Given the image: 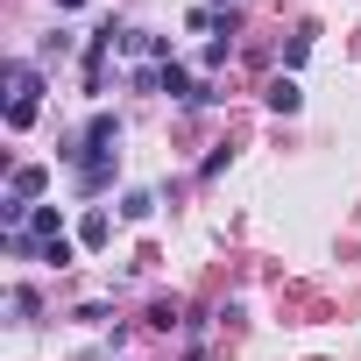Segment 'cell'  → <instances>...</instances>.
<instances>
[{"mask_svg":"<svg viewBox=\"0 0 361 361\" xmlns=\"http://www.w3.org/2000/svg\"><path fill=\"white\" fill-rule=\"evenodd\" d=\"M114 149H121V121H114V114H92V121H85V135H71L57 156H64L71 170H85V163H106Z\"/></svg>","mask_w":361,"mask_h":361,"instance_id":"obj_1","label":"cell"},{"mask_svg":"<svg viewBox=\"0 0 361 361\" xmlns=\"http://www.w3.org/2000/svg\"><path fill=\"white\" fill-rule=\"evenodd\" d=\"M36 92H43V71L36 64H8V128H29L36 121Z\"/></svg>","mask_w":361,"mask_h":361,"instance_id":"obj_2","label":"cell"},{"mask_svg":"<svg viewBox=\"0 0 361 361\" xmlns=\"http://www.w3.org/2000/svg\"><path fill=\"white\" fill-rule=\"evenodd\" d=\"M262 99H269V114H298V106H305V92H298V78H290V71H283V78H269V85H262Z\"/></svg>","mask_w":361,"mask_h":361,"instance_id":"obj_3","label":"cell"},{"mask_svg":"<svg viewBox=\"0 0 361 361\" xmlns=\"http://www.w3.org/2000/svg\"><path fill=\"white\" fill-rule=\"evenodd\" d=\"M156 92H170V99H199V92H192V71H185V64H163V71H156Z\"/></svg>","mask_w":361,"mask_h":361,"instance_id":"obj_4","label":"cell"},{"mask_svg":"<svg viewBox=\"0 0 361 361\" xmlns=\"http://www.w3.org/2000/svg\"><path fill=\"white\" fill-rule=\"evenodd\" d=\"M106 185H114V156H106V163H85V170H78V192H85V199H92V192H106Z\"/></svg>","mask_w":361,"mask_h":361,"instance_id":"obj_5","label":"cell"},{"mask_svg":"<svg viewBox=\"0 0 361 361\" xmlns=\"http://www.w3.org/2000/svg\"><path fill=\"white\" fill-rule=\"evenodd\" d=\"M227 57H234V43H227V29H220V36H213V43H206V50H199V64H206V71H220V64H227Z\"/></svg>","mask_w":361,"mask_h":361,"instance_id":"obj_6","label":"cell"},{"mask_svg":"<svg viewBox=\"0 0 361 361\" xmlns=\"http://www.w3.org/2000/svg\"><path fill=\"white\" fill-rule=\"evenodd\" d=\"M106 234H114V227H106V213H85V227H78V241H85V248H106Z\"/></svg>","mask_w":361,"mask_h":361,"instance_id":"obj_7","label":"cell"},{"mask_svg":"<svg viewBox=\"0 0 361 361\" xmlns=\"http://www.w3.org/2000/svg\"><path fill=\"white\" fill-rule=\"evenodd\" d=\"M121 213H128V220H149V213H156V192H128Z\"/></svg>","mask_w":361,"mask_h":361,"instance_id":"obj_8","label":"cell"},{"mask_svg":"<svg viewBox=\"0 0 361 361\" xmlns=\"http://www.w3.org/2000/svg\"><path fill=\"white\" fill-rule=\"evenodd\" d=\"M149 326L170 333V326H177V298H156V305H149Z\"/></svg>","mask_w":361,"mask_h":361,"instance_id":"obj_9","label":"cell"},{"mask_svg":"<svg viewBox=\"0 0 361 361\" xmlns=\"http://www.w3.org/2000/svg\"><path fill=\"white\" fill-rule=\"evenodd\" d=\"M71 255H78V248H71V241H50V248H43V255H36V262H50V269H71Z\"/></svg>","mask_w":361,"mask_h":361,"instance_id":"obj_10","label":"cell"},{"mask_svg":"<svg viewBox=\"0 0 361 361\" xmlns=\"http://www.w3.org/2000/svg\"><path fill=\"white\" fill-rule=\"evenodd\" d=\"M8 312H15L22 326H29V319H36V290H15V298H8Z\"/></svg>","mask_w":361,"mask_h":361,"instance_id":"obj_11","label":"cell"},{"mask_svg":"<svg viewBox=\"0 0 361 361\" xmlns=\"http://www.w3.org/2000/svg\"><path fill=\"white\" fill-rule=\"evenodd\" d=\"M57 8H85V0H57Z\"/></svg>","mask_w":361,"mask_h":361,"instance_id":"obj_12","label":"cell"}]
</instances>
